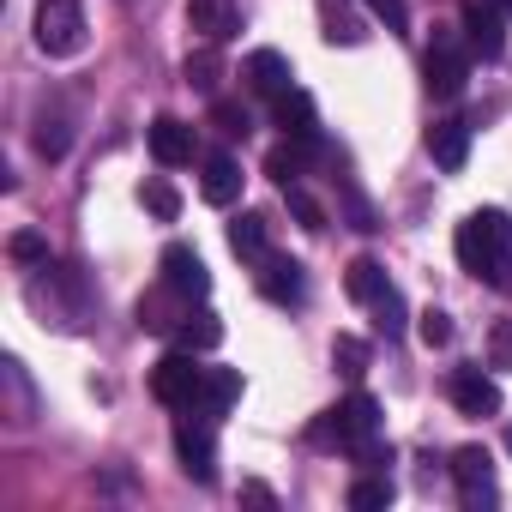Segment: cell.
Wrapping results in <instances>:
<instances>
[{"mask_svg":"<svg viewBox=\"0 0 512 512\" xmlns=\"http://www.w3.org/2000/svg\"><path fill=\"white\" fill-rule=\"evenodd\" d=\"M488 362H494V368H512V320H500V326L488 332Z\"/></svg>","mask_w":512,"mask_h":512,"instance_id":"836d02e7","label":"cell"},{"mask_svg":"<svg viewBox=\"0 0 512 512\" xmlns=\"http://www.w3.org/2000/svg\"><path fill=\"white\" fill-rule=\"evenodd\" d=\"M229 247L241 253V260H266V217L260 211H241L229 223Z\"/></svg>","mask_w":512,"mask_h":512,"instance_id":"44dd1931","label":"cell"},{"mask_svg":"<svg viewBox=\"0 0 512 512\" xmlns=\"http://www.w3.org/2000/svg\"><path fill=\"white\" fill-rule=\"evenodd\" d=\"M506 452H512V428H506Z\"/></svg>","mask_w":512,"mask_h":512,"instance_id":"74e56055","label":"cell"},{"mask_svg":"<svg viewBox=\"0 0 512 512\" xmlns=\"http://www.w3.org/2000/svg\"><path fill=\"white\" fill-rule=\"evenodd\" d=\"M452 404H458V416H500V386L482 368H458L452 374Z\"/></svg>","mask_w":512,"mask_h":512,"instance_id":"8fae6325","label":"cell"},{"mask_svg":"<svg viewBox=\"0 0 512 512\" xmlns=\"http://www.w3.org/2000/svg\"><path fill=\"white\" fill-rule=\"evenodd\" d=\"M181 73H187V85H193L199 97H217V85H223V55H217V43H205V49H193Z\"/></svg>","mask_w":512,"mask_h":512,"instance_id":"ffe728a7","label":"cell"},{"mask_svg":"<svg viewBox=\"0 0 512 512\" xmlns=\"http://www.w3.org/2000/svg\"><path fill=\"white\" fill-rule=\"evenodd\" d=\"M175 458H181V470H187L193 482H211V476H217V446H211V434L193 428V422H175Z\"/></svg>","mask_w":512,"mask_h":512,"instance_id":"7c38bea8","label":"cell"},{"mask_svg":"<svg viewBox=\"0 0 512 512\" xmlns=\"http://www.w3.org/2000/svg\"><path fill=\"white\" fill-rule=\"evenodd\" d=\"M199 193H205V205H235V193H241V163H235V157H205Z\"/></svg>","mask_w":512,"mask_h":512,"instance_id":"ac0fdd59","label":"cell"},{"mask_svg":"<svg viewBox=\"0 0 512 512\" xmlns=\"http://www.w3.org/2000/svg\"><path fill=\"white\" fill-rule=\"evenodd\" d=\"M500 7H506V19H512V0H500Z\"/></svg>","mask_w":512,"mask_h":512,"instance_id":"8d00e7d4","label":"cell"},{"mask_svg":"<svg viewBox=\"0 0 512 512\" xmlns=\"http://www.w3.org/2000/svg\"><path fill=\"white\" fill-rule=\"evenodd\" d=\"M314 145H302V139H290V145H278L272 157H266V175H278L284 187H296V175H302V157H308Z\"/></svg>","mask_w":512,"mask_h":512,"instance_id":"cb8c5ba5","label":"cell"},{"mask_svg":"<svg viewBox=\"0 0 512 512\" xmlns=\"http://www.w3.org/2000/svg\"><path fill=\"white\" fill-rule=\"evenodd\" d=\"M163 290L181 296V302H205L211 296V272H205V260H199L187 241L163 247Z\"/></svg>","mask_w":512,"mask_h":512,"instance_id":"8992f818","label":"cell"},{"mask_svg":"<svg viewBox=\"0 0 512 512\" xmlns=\"http://www.w3.org/2000/svg\"><path fill=\"white\" fill-rule=\"evenodd\" d=\"M344 290L356 296V302H380L392 284H386V266L380 260H368V253H362V260H350V272H344Z\"/></svg>","mask_w":512,"mask_h":512,"instance_id":"d6986e66","label":"cell"},{"mask_svg":"<svg viewBox=\"0 0 512 512\" xmlns=\"http://www.w3.org/2000/svg\"><path fill=\"white\" fill-rule=\"evenodd\" d=\"M320 13H326V43H362V19L344 7V0H320Z\"/></svg>","mask_w":512,"mask_h":512,"instance_id":"603a6c76","label":"cell"},{"mask_svg":"<svg viewBox=\"0 0 512 512\" xmlns=\"http://www.w3.org/2000/svg\"><path fill=\"white\" fill-rule=\"evenodd\" d=\"M368 13H374V19H386V31H410L404 0H368Z\"/></svg>","mask_w":512,"mask_h":512,"instance_id":"e575fe53","label":"cell"},{"mask_svg":"<svg viewBox=\"0 0 512 512\" xmlns=\"http://www.w3.org/2000/svg\"><path fill=\"white\" fill-rule=\"evenodd\" d=\"M452 482H458L470 512L494 506V458H488V446H458L452 452Z\"/></svg>","mask_w":512,"mask_h":512,"instance_id":"52a82bcc","label":"cell"},{"mask_svg":"<svg viewBox=\"0 0 512 512\" xmlns=\"http://www.w3.org/2000/svg\"><path fill=\"white\" fill-rule=\"evenodd\" d=\"M145 145H151V157H157L163 169H181V163H193V157H199L193 127H181L175 115H157V121L145 127Z\"/></svg>","mask_w":512,"mask_h":512,"instance_id":"9c48e42d","label":"cell"},{"mask_svg":"<svg viewBox=\"0 0 512 512\" xmlns=\"http://www.w3.org/2000/svg\"><path fill=\"white\" fill-rule=\"evenodd\" d=\"M7 253H13L19 266H49V241H43L37 229H19V235L7 241Z\"/></svg>","mask_w":512,"mask_h":512,"instance_id":"4dcf8cb0","label":"cell"},{"mask_svg":"<svg viewBox=\"0 0 512 512\" xmlns=\"http://www.w3.org/2000/svg\"><path fill=\"white\" fill-rule=\"evenodd\" d=\"M241 500H247V506H272V488H266V482H241Z\"/></svg>","mask_w":512,"mask_h":512,"instance_id":"d590c367","label":"cell"},{"mask_svg":"<svg viewBox=\"0 0 512 512\" xmlns=\"http://www.w3.org/2000/svg\"><path fill=\"white\" fill-rule=\"evenodd\" d=\"M428 157L440 169H464L470 163V127L464 121H434L428 127Z\"/></svg>","mask_w":512,"mask_h":512,"instance_id":"2e32d148","label":"cell"},{"mask_svg":"<svg viewBox=\"0 0 512 512\" xmlns=\"http://www.w3.org/2000/svg\"><path fill=\"white\" fill-rule=\"evenodd\" d=\"M235 398H241V374H235V368H205L199 404H193L187 416H205V422H211V416H223V410H229Z\"/></svg>","mask_w":512,"mask_h":512,"instance_id":"e0dca14e","label":"cell"},{"mask_svg":"<svg viewBox=\"0 0 512 512\" xmlns=\"http://www.w3.org/2000/svg\"><path fill=\"white\" fill-rule=\"evenodd\" d=\"M350 506H356V512H380V506H392V482H386V476H362V482L350 488Z\"/></svg>","mask_w":512,"mask_h":512,"instance_id":"f546056e","label":"cell"},{"mask_svg":"<svg viewBox=\"0 0 512 512\" xmlns=\"http://www.w3.org/2000/svg\"><path fill=\"white\" fill-rule=\"evenodd\" d=\"M368 308H374V332L392 344V338L404 332V296H398V290H386V296H380V302H368Z\"/></svg>","mask_w":512,"mask_h":512,"instance_id":"484cf974","label":"cell"},{"mask_svg":"<svg viewBox=\"0 0 512 512\" xmlns=\"http://www.w3.org/2000/svg\"><path fill=\"white\" fill-rule=\"evenodd\" d=\"M464 43L482 61L506 55V7H500V0H464Z\"/></svg>","mask_w":512,"mask_h":512,"instance_id":"ba28073f","label":"cell"},{"mask_svg":"<svg viewBox=\"0 0 512 512\" xmlns=\"http://www.w3.org/2000/svg\"><path fill=\"white\" fill-rule=\"evenodd\" d=\"M422 79H428V97H440V103L464 97V85H470V55L458 49V37H434V49L422 55Z\"/></svg>","mask_w":512,"mask_h":512,"instance_id":"5b68a950","label":"cell"},{"mask_svg":"<svg viewBox=\"0 0 512 512\" xmlns=\"http://www.w3.org/2000/svg\"><path fill=\"white\" fill-rule=\"evenodd\" d=\"M458 266L488 278L494 290H512V217L506 211H470L458 223Z\"/></svg>","mask_w":512,"mask_h":512,"instance_id":"6da1fadb","label":"cell"},{"mask_svg":"<svg viewBox=\"0 0 512 512\" xmlns=\"http://www.w3.org/2000/svg\"><path fill=\"white\" fill-rule=\"evenodd\" d=\"M284 205H290V217H296L308 235H320V229H326V211H320V199H308L302 187H284Z\"/></svg>","mask_w":512,"mask_h":512,"instance_id":"83f0119b","label":"cell"},{"mask_svg":"<svg viewBox=\"0 0 512 512\" xmlns=\"http://www.w3.org/2000/svg\"><path fill=\"white\" fill-rule=\"evenodd\" d=\"M332 362H338V374H350V380H362V374H368V344L344 332V338L332 344Z\"/></svg>","mask_w":512,"mask_h":512,"instance_id":"f1b7e54d","label":"cell"},{"mask_svg":"<svg viewBox=\"0 0 512 512\" xmlns=\"http://www.w3.org/2000/svg\"><path fill=\"white\" fill-rule=\"evenodd\" d=\"M211 121H217V133H229V139H247V109L241 103H211Z\"/></svg>","mask_w":512,"mask_h":512,"instance_id":"1f68e13d","label":"cell"},{"mask_svg":"<svg viewBox=\"0 0 512 512\" xmlns=\"http://www.w3.org/2000/svg\"><path fill=\"white\" fill-rule=\"evenodd\" d=\"M139 199H145V211H151L157 223H175V217H181V193H175L169 181H145Z\"/></svg>","mask_w":512,"mask_h":512,"instance_id":"d4e9b609","label":"cell"},{"mask_svg":"<svg viewBox=\"0 0 512 512\" xmlns=\"http://www.w3.org/2000/svg\"><path fill=\"white\" fill-rule=\"evenodd\" d=\"M416 338H422L428 350H446V344H452V314H446V308H422V314H416Z\"/></svg>","mask_w":512,"mask_h":512,"instance_id":"4316f807","label":"cell"},{"mask_svg":"<svg viewBox=\"0 0 512 512\" xmlns=\"http://www.w3.org/2000/svg\"><path fill=\"white\" fill-rule=\"evenodd\" d=\"M37 49L43 55H79L85 49V7L79 0H43L37 7Z\"/></svg>","mask_w":512,"mask_h":512,"instance_id":"277c9868","label":"cell"},{"mask_svg":"<svg viewBox=\"0 0 512 512\" xmlns=\"http://www.w3.org/2000/svg\"><path fill=\"white\" fill-rule=\"evenodd\" d=\"M380 434V404L368 398V392H356L350 404H338L320 428H314V440L320 446H338V452H356L362 440H374Z\"/></svg>","mask_w":512,"mask_h":512,"instance_id":"7a4b0ae2","label":"cell"},{"mask_svg":"<svg viewBox=\"0 0 512 512\" xmlns=\"http://www.w3.org/2000/svg\"><path fill=\"white\" fill-rule=\"evenodd\" d=\"M199 386H205V368L193 362V350H169V356L151 368V392H157V404H169V410H193V404H199Z\"/></svg>","mask_w":512,"mask_h":512,"instance_id":"3957f363","label":"cell"},{"mask_svg":"<svg viewBox=\"0 0 512 512\" xmlns=\"http://www.w3.org/2000/svg\"><path fill=\"white\" fill-rule=\"evenodd\" d=\"M175 338H181V350H217V344H223V320L199 308V314H187V320L175 326Z\"/></svg>","mask_w":512,"mask_h":512,"instance_id":"7402d4cb","label":"cell"},{"mask_svg":"<svg viewBox=\"0 0 512 512\" xmlns=\"http://www.w3.org/2000/svg\"><path fill=\"white\" fill-rule=\"evenodd\" d=\"M272 115H278V127H284V139H302V145H320V109H314V97L308 91H284L278 103H272Z\"/></svg>","mask_w":512,"mask_h":512,"instance_id":"30bf717a","label":"cell"},{"mask_svg":"<svg viewBox=\"0 0 512 512\" xmlns=\"http://www.w3.org/2000/svg\"><path fill=\"white\" fill-rule=\"evenodd\" d=\"M260 296L278 302V308H296V302H302V266L266 253V260H260Z\"/></svg>","mask_w":512,"mask_h":512,"instance_id":"9a60e30c","label":"cell"},{"mask_svg":"<svg viewBox=\"0 0 512 512\" xmlns=\"http://www.w3.org/2000/svg\"><path fill=\"white\" fill-rule=\"evenodd\" d=\"M187 25L205 43H229L241 31V13H235V0H187Z\"/></svg>","mask_w":512,"mask_h":512,"instance_id":"4fadbf2b","label":"cell"},{"mask_svg":"<svg viewBox=\"0 0 512 512\" xmlns=\"http://www.w3.org/2000/svg\"><path fill=\"white\" fill-rule=\"evenodd\" d=\"M67 145H73V133H67L61 121H43V127H37V151H43L49 163H55V157H67Z\"/></svg>","mask_w":512,"mask_h":512,"instance_id":"d6a6232c","label":"cell"},{"mask_svg":"<svg viewBox=\"0 0 512 512\" xmlns=\"http://www.w3.org/2000/svg\"><path fill=\"white\" fill-rule=\"evenodd\" d=\"M241 79H247V91H260V97H284L290 91V61L278 55V49H253L247 55V67H241Z\"/></svg>","mask_w":512,"mask_h":512,"instance_id":"5bb4252c","label":"cell"}]
</instances>
